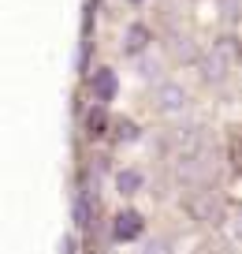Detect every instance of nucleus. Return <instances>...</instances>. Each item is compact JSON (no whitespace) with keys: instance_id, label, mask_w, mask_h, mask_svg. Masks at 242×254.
Wrapping results in <instances>:
<instances>
[{"instance_id":"f03ea898","label":"nucleus","mask_w":242,"mask_h":254,"mask_svg":"<svg viewBox=\"0 0 242 254\" xmlns=\"http://www.w3.org/2000/svg\"><path fill=\"white\" fill-rule=\"evenodd\" d=\"M94 94H97V101H112V94H116V75L112 71H97Z\"/></svg>"},{"instance_id":"39448f33","label":"nucleus","mask_w":242,"mask_h":254,"mask_svg":"<svg viewBox=\"0 0 242 254\" xmlns=\"http://www.w3.org/2000/svg\"><path fill=\"white\" fill-rule=\"evenodd\" d=\"M179 97H183L179 90H172V86L164 90V105H168V109H175V105H179Z\"/></svg>"},{"instance_id":"20e7f679","label":"nucleus","mask_w":242,"mask_h":254,"mask_svg":"<svg viewBox=\"0 0 242 254\" xmlns=\"http://www.w3.org/2000/svg\"><path fill=\"white\" fill-rule=\"evenodd\" d=\"M142 45H145V30L134 26V30H131V49H142Z\"/></svg>"},{"instance_id":"7ed1b4c3","label":"nucleus","mask_w":242,"mask_h":254,"mask_svg":"<svg viewBox=\"0 0 242 254\" xmlns=\"http://www.w3.org/2000/svg\"><path fill=\"white\" fill-rule=\"evenodd\" d=\"M138 172H123V176H119V187H127V190H131V187H138Z\"/></svg>"},{"instance_id":"f257e3e1","label":"nucleus","mask_w":242,"mask_h":254,"mask_svg":"<svg viewBox=\"0 0 242 254\" xmlns=\"http://www.w3.org/2000/svg\"><path fill=\"white\" fill-rule=\"evenodd\" d=\"M142 232V217L138 213H119L116 217V239H134Z\"/></svg>"}]
</instances>
